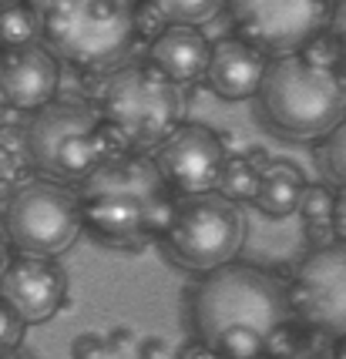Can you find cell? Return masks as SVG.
Here are the masks:
<instances>
[{
  "label": "cell",
  "instance_id": "cell-1",
  "mask_svg": "<svg viewBox=\"0 0 346 359\" xmlns=\"http://www.w3.org/2000/svg\"><path fill=\"white\" fill-rule=\"evenodd\" d=\"M289 289L255 266H229L208 272L192 292V323L199 339L219 356L259 359L289 326Z\"/></svg>",
  "mask_w": 346,
  "mask_h": 359
},
{
  "label": "cell",
  "instance_id": "cell-2",
  "mask_svg": "<svg viewBox=\"0 0 346 359\" xmlns=\"http://www.w3.org/2000/svg\"><path fill=\"white\" fill-rule=\"evenodd\" d=\"M168 182L155 161L118 155L105 161L81 185L84 225L114 245H145L152 235H168L178 205L168 198Z\"/></svg>",
  "mask_w": 346,
  "mask_h": 359
},
{
  "label": "cell",
  "instance_id": "cell-3",
  "mask_svg": "<svg viewBox=\"0 0 346 359\" xmlns=\"http://www.w3.org/2000/svg\"><path fill=\"white\" fill-rule=\"evenodd\" d=\"M41 24V44L54 57L101 71L135 44V0H27Z\"/></svg>",
  "mask_w": 346,
  "mask_h": 359
},
{
  "label": "cell",
  "instance_id": "cell-4",
  "mask_svg": "<svg viewBox=\"0 0 346 359\" xmlns=\"http://www.w3.org/2000/svg\"><path fill=\"white\" fill-rule=\"evenodd\" d=\"M259 104L272 131L283 138H323L343 125L346 84L333 67L310 61L306 54H283L269 61Z\"/></svg>",
  "mask_w": 346,
  "mask_h": 359
},
{
  "label": "cell",
  "instance_id": "cell-5",
  "mask_svg": "<svg viewBox=\"0 0 346 359\" xmlns=\"http://www.w3.org/2000/svg\"><path fill=\"white\" fill-rule=\"evenodd\" d=\"M101 118L114 135L121 155L161 148L178 131L182 91L152 61H131L114 67L101 88Z\"/></svg>",
  "mask_w": 346,
  "mask_h": 359
},
{
  "label": "cell",
  "instance_id": "cell-6",
  "mask_svg": "<svg viewBox=\"0 0 346 359\" xmlns=\"http://www.w3.org/2000/svg\"><path fill=\"white\" fill-rule=\"evenodd\" d=\"M24 155L44 175L84 182L105 161L121 155V148L105 125L101 108L81 97H54L24 125Z\"/></svg>",
  "mask_w": 346,
  "mask_h": 359
},
{
  "label": "cell",
  "instance_id": "cell-7",
  "mask_svg": "<svg viewBox=\"0 0 346 359\" xmlns=\"http://www.w3.org/2000/svg\"><path fill=\"white\" fill-rule=\"evenodd\" d=\"M81 225V198L44 178L17 185L4 208V232L11 245L24 255H58L78 238Z\"/></svg>",
  "mask_w": 346,
  "mask_h": 359
},
{
  "label": "cell",
  "instance_id": "cell-8",
  "mask_svg": "<svg viewBox=\"0 0 346 359\" xmlns=\"http://www.w3.org/2000/svg\"><path fill=\"white\" fill-rule=\"evenodd\" d=\"M168 255L182 269L192 272H215L229 266L242 245V215L232 198L222 191L192 195L178 202L175 222L165 235Z\"/></svg>",
  "mask_w": 346,
  "mask_h": 359
},
{
  "label": "cell",
  "instance_id": "cell-9",
  "mask_svg": "<svg viewBox=\"0 0 346 359\" xmlns=\"http://www.w3.org/2000/svg\"><path fill=\"white\" fill-rule=\"evenodd\" d=\"M225 11L242 41L283 57L316 41L336 7L333 0H229Z\"/></svg>",
  "mask_w": 346,
  "mask_h": 359
},
{
  "label": "cell",
  "instance_id": "cell-10",
  "mask_svg": "<svg viewBox=\"0 0 346 359\" xmlns=\"http://www.w3.org/2000/svg\"><path fill=\"white\" fill-rule=\"evenodd\" d=\"M293 313L310 329L343 339L346 336V242L313 249L296 266L289 285Z\"/></svg>",
  "mask_w": 346,
  "mask_h": 359
},
{
  "label": "cell",
  "instance_id": "cell-11",
  "mask_svg": "<svg viewBox=\"0 0 346 359\" xmlns=\"http://www.w3.org/2000/svg\"><path fill=\"white\" fill-rule=\"evenodd\" d=\"M152 161L158 165V172H161V178L168 182L172 191L192 198V195L219 191V178L229 155H225L222 141L208 128L182 125L158 148Z\"/></svg>",
  "mask_w": 346,
  "mask_h": 359
},
{
  "label": "cell",
  "instance_id": "cell-12",
  "mask_svg": "<svg viewBox=\"0 0 346 359\" xmlns=\"http://www.w3.org/2000/svg\"><path fill=\"white\" fill-rule=\"evenodd\" d=\"M67 279L48 255H14L4 266L0 299L24 316V323H48L61 309Z\"/></svg>",
  "mask_w": 346,
  "mask_h": 359
},
{
  "label": "cell",
  "instance_id": "cell-13",
  "mask_svg": "<svg viewBox=\"0 0 346 359\" xmlns=\"http://www.w3.org/2000/svg\"><path fill=\"white\" fill-rule=\"evenodd\" d=\"M58 91V61L48 47H4L0 57V97L11 111H41Z\"/></svg>",
  "mask_w": 346,
  "mask_h": 359
},
{
  "label": "cell",
  "instance_id": "cell-14",
  "mask_svg": "<svg viewBox=\"0 0 346 359\" xmlns=\"http://www.w3.org/2000/svg\"><path fill=\"white\" fill-rule=\"evenodd\" d=\"M266 71L269 57L259 47L242 41V37H225L219 44H212L205 84L212 88V94H219L225 101H242L249 94H259Z\"/></svg>",
  "mask_w": 346,
  "mask_h": 359
},
{
  "label": "cell",
  "instance_id": "cell-15",
  "mask_svg": "<svg viewBox=\"0 0 346 359\" xmlns=\"http://www.w3.org/2000/svg\"><path fill=\"white\" fill-rule=\"evenodd\" d=\"M148 61L161 67L175 84L199 81L208 74L212 61V44L205 41V34L192 24H172L165 34H158L148 47Z\"/></svg>",
  "mask_w": 346,
  "mask_h": 359
},
{
  "label": "cell",
  "instance_id": "cell-16",
  "mask_svg": "<svg viewBox=\"0 0 346 359\" xmlns=\"http://www.w3.org/2000/svg\"><path fill=\"white\" fill-rule=\"evenodd\" d=\"M302 188H306V178L299 175L296 165L276 161V165H269L266 172H262V185H259L255 205L269 219H286V215L299 212Z\"/></svg>",
  "mask_w": 346,
  "mask_h": 359
},
{
  "label": "cell",
  "instance_id": "cell-17",
  "mask_svg": "<svg viewBox=\"0 0 346 359\" xmlns=\"http://www.w3.org/2000/svg\"><path fill=\"white\" fill-rule=\"evenodd\" d=\"M259 185H262V172L255 168V161L242 155H229L225 168H222L219 178V191L232 202H255L259 195Z\"/></svg>",
  "mask_w": 346,
  "mask_h": 359
},
{
  "label": "cell",
  "instance_id": "cell-18",
  "mask_svg": "<svg viewBox=\"0 0 346 359\" xmlns=\"http://www.w3.org/2000/svg\"><path fill=\"white\" fill-rule=\"evenodd\" d=\"M0 37H4V47H24L41 41V24H37V14L27 0H14V4H4L0 11Z\"/></svg>",
  "mask_w": 346,
  "mask_h": 359
},
{
  "label": "cell",
  "instance_id": "cell-19",
  "mask_svg": "<svg viewBox=\"0 0 346 359\" xmlns=\"http://www.w3.org/2000/svg\"><path fill=\"white\" fill-rule=\"evenodd\" d=\"M152 7H158V14L168 24H202L212 14H219L229 0H148Z\"/></svg>",
  "mask_w": 346,
  "mask_h": 359
},
{
  "label": "cell",
  "instance_id": "cell-20",
  "mask_svg": "<svg viewBox=\"0 0 346 359\" xmlns=\"http://www.w3.org/2000/svg\"><path fill=\"white\" fill-rule=\"evenodd\" d=\"M299 215L306 219V225H333L336 195L326 185H306L299 198Z\"/></svg>",
  "mask_w": 346,
  "mask_h": 359
},
{
  "label": "cell",
  "instance_id": "cell-21",
  "mask_svg": "<svg viewBox=\"0 0 346 359\" xmlns=\"http://www.w3.org/2000/svg\"><path fill=\"white\" fill-rule=\"evenodd\" d=\"M319 165L336 185L346 188V121L330 131V138H326L323 151H319Z\"/></svg>",
  "mask_w": 346,
  "mask_h": 359
},
{
  "label": "cell",
  "instance_id": "cell-22",
  "mask_svg": "<svg viewBox=\"0 0 346 359\" xmlns=\"http://www.w3.org/2000/svg\"><path fill=\"white\" fill-rule=\"evenodd\" d=\"M24 316L17 313L14 306H7L4 299H0V349L4 353H11V349H17L20 346V339H24Z\"/></svg>",
  "mask_w": 346,
  "mask_h": 359
},
{
  "label": "cell",
  "instance_id": "cell-23",
  "mask_svg": "<svg viewBox=\"0 0 346 359\" xmlns=\"http://www.w3.org/2000/svg\"><path fill=\"white\" fill-rule=\"evenodd\" d=\"M333 41H336V47H340V54L346 57V0H336V11H333Z\"/></svg>",
  "mask_w": 346,
  "mask_h": 359
},
{
  "label": "cell",
  "instance_id": "cell-24",
  "mask_svg": "<svg viewBox=\"0 0 346 359\" xmlns=\"http://www.w3.org/2000/svg\"><path fill=\"white\" fill-rule=\"evenodd\" d=\"M178 359H219V353H215L208 343H202V339H199V343H185V346H182Z\"/></svg>",
  "mask_w": 346,
  "mask_h": 359
},
{
  "label": "cell",
  "instance_id": "cell-25",
  "mask_svg": "<svg viewBox=\"0 0 346 359\" xmlns=\"http://www.w3.org/2000/svg\"><path fill=\"white\" fill-rule=\"evenodd\" d=\"M333 229H336V238L346 242V188L336 195V215H333Z\"/></svg>",
  "mask_w": 346,
  "mask_h": 359
},
{
  "label": "cell",
  "instance_id": "cell-26",
  "mask_svg": "<svg viewBox=\"0 0 346 359\" xmlns=\"http://www.w3.org/2000/svg\"><path fill=\"white\" fill-rule=\"evenodd\" d=\"M74 353H78V359H101V346H98L95 336H81L78 346H74Z\"/></svg>",
  "mask_w": 346,
  "mask_h": 359
},
{
  "label": "cell",
  "instance_id": "cell-27",
  "mask_svg": "<svg viewBox=\"0 0 346 359\" xmlns=\"http://www.w3.org/2000/svg\"><path fill=\"white\" fill-rule=\"evenodd\" d=\"M286 359H340V356H336V349H323V346H306V349L299 346L296 353Z\"/></svg>",
  "mask_w": 346,
  "mask_h": 359
},
{
  "label": "cell",
  "instance_id": "cell-28",
  "mask_svg": "<svg viewBox=\"0 0 346 359\" xmlns=\"http://www.w3.org/2000/svg\"><path fill=\"white\" fill-rule=\"evenodd\" d=\"M336 356H340V359H346V336H343V339H340V343H336Z\"/></svg>",
  "mask_w": 346,
  "mask_h": 359
},
{
  "label": "cell",
  "instance_id": "cell-29",
  "mask_svg": "<svg viewBox=\"0 0 346 359\" xmlns=\"http://www.w3.org/2000/svg\"><path fill=\"white\" fill-rule=\"evenodd\" d=\"M0 359H24V356H20L17 349H11V353H0Z\"/></svg>",
  "mask_w": 346,
  "mask_h": 359
},
{
  "label": "cell",
  "instance_id": "cell-30",
  "mask_svg": "<svg viewBox=\"0 0 346 359\" xmlns=\"http://www.w3.org/2000/svg\"><path fill=\"white\" fill-rule=\"evenodd\" d=\"M4 4H14V0H4Z\"/></svg>",
  "mask_w": 346,
  "mask_h": 359
},
{
  "label": "cell",
  "instance_id": "cell-31",
  "mask_svg": "<svg viewBox=\"0 0 346 359\" xmlns=\"http://www.w3.org/2000/svg\"><path fill=\"white\" fill-rule=\"evenodd\" d=\"M219 359H229V356H219Z\"/></svg>",
  "mask_w": 346,
  "mask_h": 359
}]
</instances>
